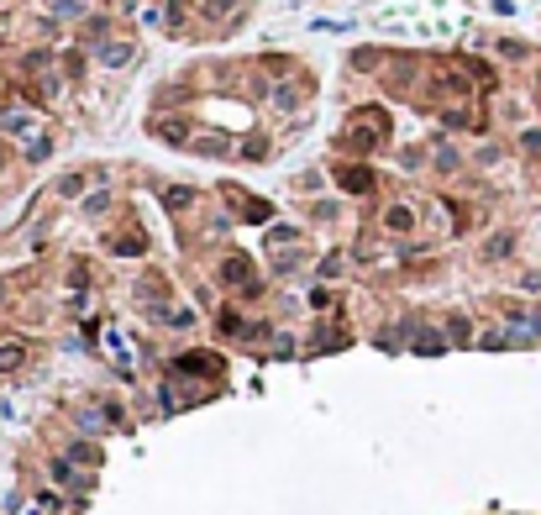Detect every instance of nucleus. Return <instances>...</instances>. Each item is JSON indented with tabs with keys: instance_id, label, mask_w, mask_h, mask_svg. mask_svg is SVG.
<instances>
[{
	"instance_id": "f257e3e1",
	"label": "nucleus",
	"mask_w": 541,
	"mask_h": 515,
	"mask_svg": "<svg viewBox=\"0 0 541 515\" xmlns=\"http://www.w3.org/2000/svg\"><path fill=\"white\" fill-rule=\"evenodd\" d=\"M341 184H347V190H373V174H368V168H341Z\"/></svg>"
},
{
	"instance_id": "f03ea898",
	"label": "nucleus",
	"mask_w": 541,
	"mask_h": 515,
	"mask_svg": "<svg viewBox=\"0 0 541 515\" xmlns=\"http://www.w3.org/2000/svg\"><path fill=\"white\" fill-rule=\"evenodd\" d=\"M226 279H232V284H248V289H252V268H248V258H226Z\"/></svg>"
},
{
	"instance_id": "7ed1b4c3",
	"label": "nucleus",
	"mask_w": 541,
	"mask_h": 515,
	"mask_svg": "<svg viewBox=\"0 0 541 515\" xmlns=\"http://www.w3.org/2000/svg\"><path fill=\"white\" fill-rule=\"evenodd\" d=\"M410 205H394V211H389V216H384V227H394V231H410Z\"/></svg>"
},
{
	"instance_id": "20e7f679",
	"label": "nucleus",
	"mask_w": 541,
	"mask_h": 515,
	"mask_svg": "<svg viewBox=\"0 0 541 515\" xmlns=\"http://www.w3.org/2000/svg\"><path fill=\"white\" fill-rule=\"evenodd\" d=\"M22 358H26V348H22V342H6V348H0V368H16Z\"/></svg>"
},
{
	"instance_id": "39448f33",
	"label": "nucleus",
	"mask_w": 541,
	"mask_h": 515,
	"mask_svg": "<svg viewBox=\"0 0 541 515\" xmlns=\"http://www.w3.org/2000/svg\"><path fill=\"white\" fill-rule=\"evenodd\" d=\"M131 58V48H127V42H116V48H106V63H127Z\"/></svg>"
},
{
	"instance_id": "423d86ee",
	"label": "nucleus",
	"mask_w": 541,
	"mask_h": 515,
	"mask_svg": "<svg viewBox=\"0 0 541 515\" xmlns=\"http://www.w3.org/2000/svg\"><path fill=\"white\" fill-rule=\"evenodd\" d=\"M205 11H211V16H226V11H236V0H205Z\"/></svg>"
}]
</instances>
